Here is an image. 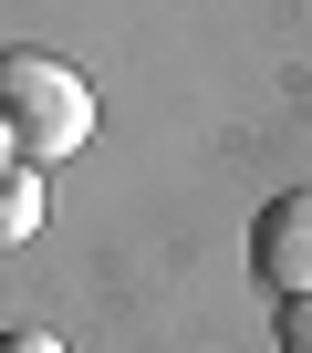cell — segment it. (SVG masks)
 Here are the masks:
<instances>
[{
	"label": "cell",
	"mask_w": 312,
	"mask_h": 353,
	"mask_svg": "<svg viewBox=\"0 0 312 353\" xmlns=\"http://www.w3.org/2000/svg\"><path fill=\"white\" fill-rule=\"evenodd\" d=\"M0 353H63L52 332H0Z\"/></svg>",
	"instance_id": "5b68a950"
},
{
	"label": "cell",
	"mask_w": 312,
	"mask_h": 353,
	"mask_svg": "<svg viewBox=\"0 0 312 353\" xmlns=\"http://www.w3.org/2000/svg\"><path fill=\"white\" fill-rule=\"evenodd\" d=\"M271 343H281V353H312V301H281V312H271Z\"/></svg>",
	"instance_id": "277c9868"
},
{
	"label": "cell",
	"mask_w": 312,
	"mask_h": 353,
	"mask_svg": "<svg viewBox=\"0 0 312 353\" xmlns=\"http://www.w3.org/2000/svg\"><path fill=\"white\" fill-rule=\"evenodd\" d=\"M250 270L271 301H312V188H291L250 219Z\"/></svg>",
	"instance_id": "7a4b0ae2"
},
{
	"label": "cell",
	"mask_w": 312,
	"mask_h": 353,
	"mask_svg": "<svg viewBox=\"0 0 312 353\" xmlns=\"http://www.w3.org/2000/svg\"><path fill=\"white\" fill-rule=\"evenodd\" d=\"M0 176H21V145H11V135H0Z\"/></svg>",
	"instance_id": "8992f818"
},
{
	"label": "cell",
	"mask_w": 312,
	"mask_h": 353,
	"mask_svg": "<svg viewBox=\"0 0 312 353\" xmlns=\"http://www.w3.org/2000/svg\"><path fill=\"white\" fill-rule=\"evenodd\" d=\"M32 229H42V176L21 166V176H0V250H21Z\"/></svg>",
	"instance_id": "3957f363"
},
{
	"label": "cell",
	"mask_w": 312,
	"mask_h": 353,
	"mask_svg": "<svg viewBox=\"0 0 312 353\" xmlns=\"http://www.w3.org/2000/svg\"><path fill=\"white\" fill-rule=\"evenodd\" d=\"M0 135H11V145H21V166L42 176L52 156H73V145L94 135V83H84L63 52L11 42V52H0Z\"/></svg>",
	"instance_id": "6da1fadb"
}]
</instances>
